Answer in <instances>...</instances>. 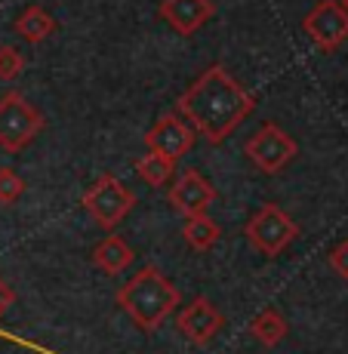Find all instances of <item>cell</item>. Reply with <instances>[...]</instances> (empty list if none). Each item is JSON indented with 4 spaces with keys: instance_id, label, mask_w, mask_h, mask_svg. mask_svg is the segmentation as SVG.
I'll use <instances>...</instances> for the list:
<instances>
[{
    "instance_id": "6",
    "label": "cell",
    "mask_w": 348,
    "mask_h": 354,
    "mask_svg": "<svg viewBox=\"0 0 348 354\" xmlns=\"http://www.w3.org/2000/svg\"><path fill=\"white\" fill-rule=\"evenodd\" d=\"M244 154L250 158V163L265 176H275L299 154V145L290 133H284L277 124H262L256 129V136H250Z\"/></svg>"
},
{
    "instance_id": "9",
    "label": "cell",
    "mask_w": 348,
    "mask_h": 354,
    "mask_svg": "<svg viewBox=\"0 0 348 354\" xmlns=\"http://www.w3.org/2000/svg\"><path fill=\"white\" fill-rule=\"evenodd\" d=\"M222 324H225L222 311L207 296L191 299L185 308L179 311V317H176V326H179V333L191 345H207L222 330Z\"/></svg>"
},
{
    "instance_id": "17",
    "label": "cell",
    "mask_w": 348,
    "mask_h": 354,
    "mask_svg": "<svg viewBox=\"0 0 348 354\" xmlns=\"http://www.w3.org/2000/svg\"><path fill=\"white\" fill-rule=\"evenodd\" d=\"M25 71V56L16 50V46L3 44L0 46V80L3 84H16Z\"/></svg>"
},
{
    "instance_id": "7",
    "label": "cell",
    "mask_w": 348,
    "mask_h": 354,
    "mask_svg": "<svg viewBox=\"0 0 348 354\" xmlns=\"http://www.w3.org/2000/svg\"><path fill=\"white\" fill-rule=\"evenodd\" d=\"M302 31L320 53H333L348 40V12L339 0H318L302 19Z\"/></svg>"
},
{
    "instance_id": "21",
    "label": "cell",
    "mask_w": 348,
    "mask_h": 354,
    "mask_svg": "<svg viewBox=\"0 0 348 354\" xmlns=\"http://www.w3.org/2000/svg\"><path fill=\"white\" fill-rule=\"evenodd\" d=\"M339 3H342V6H345V12H348V0H339Z\"/></svg>"
},
{
    "instance_id": "15",
    "label": "cell",
    "mask_w": 348,
    "mask_h": 354,
    "mask_svg": "<svg viewBox=\"0 0 348 354\" xmlns=\"http://www.w3.org/2000/svg\"><path fill=\"white\" fill-rule=\"evenodd\" d=\"M219 237H222V228L216 225L207 213L188 216L185 225H182V241H185L194 253H210V250L219 243Z\"/></svg>"
},
{
    "instance_id": "20",
    "label": "cell",
    "mask_w": 348,
    "mask_h": 354,
    "mask_svg": "<svg viewBox=\"0 0 348 354\" xmlns=\"http://www.w3.org/2000/svg\"><path fill=\"white\" fill-rule=\"evenodd\" d=\"M12 302H16V292H12L10 283H3V281H0V315H3V311L10 308Z\"/></svg>"
},
{
    "instance_id": "2",
    "label": "cell",
    "mask_w": 348,
    "mask_h": 354,
    "mask_svg": "<svg viewBox=\"0 0 348 354\" xmlns=\"http://www.w3.org/2000/svg\"><path fill=\"white\" fill-rule=\"evenodd\" d=\"M182 292L161 274V268L145 265L114 292V302L142 333H154L176 311Z\"/></svg>"
},
{
    "instance_id": "16",
    "label": "cell",
    "mask_w": 348,
    "mask_h": 354,
    "mask_svg": "<svg viewBox=\"0 0 348 354\" xmlns=\"http://www.w3.org/2000/svg\"><path fill=\"white\" fill-rule=\"evenodd\" d=\"M136 173H139V179L145 182V185L161 188V185H167V182L173 179V173H176V163H173V160H167V158H163V154L145 151L139 160H136Z\"/></svg>"
},
{
    "instance_id": "12",
    "label": "cell",
    "mask_w": 348,
    "mask_h": 354,
    "mask_svg": "<svg viewBox=\"0 0 348 354\" xmlns=\"http://www.w3.org/2000/svg\"><path fill=\"white\" fill-rule=\"evenodd\" d=\"M133 259H136L133 247H129L124 237H118V234L102 237V241L93 247V265L108 277L124 274L129 265H133Z\"/></svg>"
},
{
    "instance_id": "10",
    "label": "cell",
    "mask_w": 348,
    "mask_h": 354,
    "mask_svg": "<svg viewBox=\"0 0 348 354\" xmlns=\"http://www.w3.org/2000/svg\"><path fill=\"white\" fill-rule=\"evenodd\" d=\"M170 207L179 209L182 216H201L216 203V188L207 182V176H201V169H185L176 179V185L170 188Z\"/></svg>"
},
{
    "instance_id": "4",
    "label": "cell",
    "mask_w": 348,
    "mask_h": 354,
    "mask_svg": "<svg viewBox=\"0 0 348 354\" xmlns=\"http://www.w3.org/2000/svg\"><path fill=\"white\" fill-rule=\"evenodd\" d=\"M244 237L250 241V247H253L256 253H262L265 259H275L299 237V225L277 203H262V207L250 216L247 225H244Z\"/></svg>"
},
{
    "instance_id": "14",
    "label": "cell",
    "mask_w": 348,
    "mask_h": 354,
    "mask_svg": "<svg viewBox=\"0 0 348 354\" xmlns=\"http://www.w3.org/2000/svg\"><path fill=\"white\" fill-rule=\"evenodd\" d=\"M247 333L256 339L259 345H265V348H275V345H281L284 339H286L290 326H286V317L277 308H262L253 317V321H250Z\"/></svg>"
},
{
    "instance_id": "8",
    "label": "cell",
    "mask_w": 348,
    "mask_h": 354,
    "mask_svg": "<svg viewBox=\"0 0 348 354\" xmlns=\"http://www.w3.org/2000/svg\"><path fill=\"white\" fill-rule=\"evenodd\" d=\"M194 139L197 133L191 129V124L182 118L179 111H167L158 118V124L145 133V145L148 151L154 154H163L167 160H182L185 154L194 148Z\"/></svg>"
},
{
    "instance_id": "18",
    "label": "cell",
    "mask_w": 348,
    "mask_h": 354,
    "mask_svg": "<svg viewBox=\"0 0 348 354\" xmlns=\"http://www.w3.org/2000/svg\"><path fill=\"white\" fill-rule=\"evenodd\" d=\"M25 194V179L12 167H0V203L12 207Z\"/></svg>"
},
{
    "instance_id": "5",
    "label": "cell",
    "mask_w": 348,
    "mask_h": 354,
    "mask_svg": "<svg viewBox=\"0 0 348 354\" xmlns=\"http://www.w3.org/2000/svg\"><path fill=\"white\" fill-rule=\"evenodd\" d=\"M80 203H84V209L90 213V219L95 225L105 228V231H114L129 213H133L136 194L129 192L118 176L105 173L86 188L84 197H80Z\"/></svg>"
},
{
    "instance_id": "11",
    "label": "cell",
    "mask_w": 348,
    "mask_h": 354,
    "mask_svg": "<svg viewBox=\"0 0 348 354\" xmlns=\"http://www.w3.org/2000/svg\"><path fill=\"white\" fill-rule=\"evenodd\" d=\"M158 16L179 37H191L216 16V3L213 0H161Z\"/></svg>"
},
{
    "instance_id": "3",
    "label": "cell",
    "mask_w": 348,
    "mask_h": 354,
    "mask_svg": "<svg viewBox=\"0 0 348 354\" xmlns=\"http://www.w3.org/2000/svg\"><path fill=\"white\" fill-rule=\"evenodd\" d=\"M44 114L25 99V93L6 90L0 96V148L3 151L19 154L44 133Z\"/></svg>"
},
{
    "instance_id": "13",
    "label": "cell",
    "mask_w": 348,
    "mask_h": 354,
    "mask_svg": "<svg viewBox=\"0 0 348 354\" xmlns=\"http://www.w3.org/2000/svg\"><path fill=\"white\" fill-rule=\"evenodd\" d=\"M56 19L50 16V12L44 10V6H28V10H22L16 16V22H12V31L19 34V37L25 40V44H44L46 37H53L56 34Z\"/></svg>"
},
{
    "instance_id": "1",
    "label": "cell",
    "mask_w": 348,
    "mask_h": 354,
    "mask_svg": "<svg viewBox=\"0 0 348 354\" xmlns=\"http://www.w3.org/2000/svg\"><path fill=\"white\" fill-rule=\"evenodd\" d=\"M176 111L210 145H222L250 114L256 111V96L222 65H210L176 102Z\"/></svg>"
},
{
    "instance_id": "19",
    "label": "cell",
    "mask_w": 348,
    "mask_h": 354,
    "mask_svg": "<svg viewBox=\"0 0 348 354\" xmlns=\"http://www.w3.org/2000/svg\"><path fill=\"white\" fill-rule=\"evenodd\" d=\"M327 262H330V268L336 271V274L342 277V281H348V241H339L336 247L330 250Z\"/></svg>"
}]
</instances>
